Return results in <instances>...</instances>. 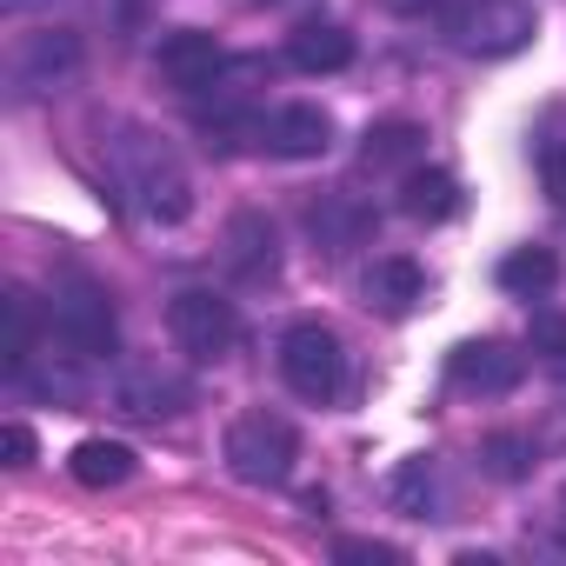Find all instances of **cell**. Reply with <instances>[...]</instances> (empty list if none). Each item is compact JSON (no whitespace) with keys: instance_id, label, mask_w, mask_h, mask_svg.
<instances>
[{"instance_id":"obj_11","label":"cell","mask_w":566,"mask_h":566,"mask_svg":"<svg viewBox=\"0 0 566 566\" xmlns=\"http://www.w3.org/2000/svg\"><path fill=\"white\" fill-rule=\"evenodd\" d=\"M154 61H160V74H167L180 94H200V87H213V74L227 67V48H220L207 28H174Z\"/></svg>"},{"instance_id":"obj_12","label":"cell","mask_w":566,"mask_h":566,"mask_svg":"<svg viewBox=\"0 0 566 566\" xmlns=\"http://www.w3.org/2000/svg\"><path fill=\"white\" fill-rule=\"evenodd\" d=\"M307 233H314L321 253H354V247L374 240V207L354 200V193H321L307 207Z\"/></svg>"},{"instance_id":"obj_18","label":"cell","mask_w":566,"mask_h":566,"mask_svg":"<svg viewBox=\"0 0 566 566\" xmlns=\"http://www.w3.org/2000/svg\"><path fill=\"white\" fill-rule=\"evenodd\" d=\"M420 147H427V127H420V120H380V127H367L360 160H367V167H400V160H413Z\"/></svg>"},{"instance_id":"obj_4","label":"cell","mask_w":566,"mask_h":566,"mask_svg":"<svg viewBox=\"0 0 566 566\" xmlns=\"http://www.w3.org/2000/svg\"><path fill=\"white\" fill-rule=\"evenodd\" d=\"M120 167H127V193L140 200L147 220L174 227V220L193 213V180L167 147H120Z\"/></svg>"},{"instance_id":"obj_20","label":"cell","mask_w":566,"mask_h":566,"mask_svg":"<svg viewBox=\"0 0 566 566\" xmlns=\"http://www.w3.org/2000/svg\"><path fill=\"white\" fill-rule=\"evenodd\" d=\"M0 307H8V374L28 380V367H34V301L14 287Z\"/></svg>"},{"instance_id":"obj_27","label":"cell","mask_w":566,"mask_h":566,"mask_svg":"<svg viewBox=\"0 0 566 566\" xmlns=\"http://www.w3.org/2000/svg\"><path fill=\"white\" fill-rule=\"evenodd\" d=\"M380 8H387V14H433L440 0H380Z\"/></svg>"},{"instance_id":"obj_25","label":"cell","mask_w":566,"mask_h":566,"mask_svg":"<svg viewBox=\"0 0 566 566\" xmlns=\"http://www.w3.org/2000/svg\"><path fill=\"white\" fill-rule=\"evenodd\" d=\"M539 180H546L553 207L566 213V147H546V154H539Z\"/></svg>"},{"instance_id":"obj_14","label":"cell","mask_w":566,"mask_h":566,"mask_svg":"<svg viewBox=\"0 0 566 566\" xmlns=\"http://www.w3.org/2000/svg\"><path fill=\"white\" fill-rule=\"evenodd\" d=\"M287 61L301 74H347L354 67V34L334 28V21H307V28L287 34Z\"/></svg>"},{"instance_id":"obj_17","label":"cell","mask_w":566,"mask_h":566,"mask_svg":"<svg viewBox=\"0 0 566 566\" xmlns=\"http://www.w3.org/2000/svg\"><path fill=\"white\" fill-rule=\"evenodd\" d=\"M453 207H460L453 174H440V167H413V174L400 180V213H413V220H453Z\"/></svg>"},{"instance_id":"obj_1","label":"cell","mask_w":566,"mask_h":566,"mask_svg":"<svg viewBox=\"0 0 566 566\" xmlns=\"http://www.w3.org/2000/svg\"><path fill=\"white\" fill-rule=\"evenodd\" d=\"M220 453H227V473L233 480L280 486V480L294 473V460H301V433H294V420H280V413H240L227 427Z\"/></svg>"},{"instance_id":"obj_24","label":"cell","mask_w":566,"mask_h":566,"mask_svg":"<svg viewBox=\"0 0 566 566\" xmlns=\"http://www.w3.org/2000/svg\"><path fill=\"white\" fill-rule=\"evenodd\" d=\"M0 453H8V467H34V453H41V440H34V427H8V433H0Z\"/></svg>"},{"instance_id":"obj_6","label":"cell","mask_w":566,"mask_h":566,"mask_svg":"<svg viewBox=\"0 0 566 566\" xmlns=\"http://www.w3.org/2000/svg\"><path fill=\"white\" fill-rule=\"evenodd\" d=\"M167 334L180 340V354L220 360V354L240 340V314H233V301H220V294H207V287H187V294H174V307H167Z\"/></svg>"},{"instance_id":"obj_21","label":"cell","mask_w":566,"mask_h":566,"mask_svg":"<svg viewBox=\"0 0 566 566\" xmlns=\"http://www.w3.org/2000/svg\"><path fill=\"white\" fill-rule=\"evenodd\" d=\"M480 460H486V473H493V480H526V473H533V440L500 427V433H486V440H480Z\"/></svg>"},{"instance_id":"obj_9","label":"cell","mask_w":566,"mask_h":566,"mask_svg":"<svg viewBox=\"0 0 566 566\" xmlns=\"http://www.w3.org/2000/svg\"><path fill=\"white\" fill-rule=\"evenodd\" d=\"M447 374L467 394H513L526 380V354H513L506 340H467V347H453Z\"/></svg>"},{"instance_id":"obj_28","label":"cell","mask_w":566,"mask_h":566,"mask_svg":"<svg viewBox=\"0 0 566 566\" xmlns=\"http://www.w3.org/2000/svg\"><path fill=\"white\" fill-rule=\"evenodd\" d=\"M34 8H54V0H0V14H8V21H21V14H34Z\"/></svg>"},{"instance_id":"obj_2","label":"cell","mask_w":566,"mask_h":566,"mask_svg":"<svg viewBox=\"0 0 566 566\" xmlns=\"http://www.w3.org/2000/svg\"><path fill=\"white\" fill-rule=\"evenodd\" d=\"M447 34L473 61H506V54L533 48L539 14L526 8V0H460V8L447 14Z\"/></svg>"},{"instance_id":"obj_22","label":"cell","mask_w":566,"mask_h":566,"mask_svg":"<svg viewBox=\"0 0 566 566\" xmlns=\"http://www.w3.org/2000/svg\"><path fill=\"white\" fill-rule=\"evenodd\" d=\"M427 500H433V460H400V473H394V506H400V513H427Z\"/></svg>"},{"instance_id":"obj_8","label":"cell","mask_w":566,"mask_h":566,"mask_svg":"<svg viewBox=\"0 0 566 566\" xmlns=\"http://www.w3.org/2000/svg\"><path fill=\"white\" fill-rule=\"evenodd\" d=\"M260 147L280 160H321L334 147V120H327V107H307V101L273 107V114H260Z\"/></svg>"},{"instance_id":"obj_13","label":"cell","mask_w":566,"mask_h":566,"mask_svg":"<svg viewBox=\"0 0 566 566\" xmlns=\"http://www.w3.org/2000/svg\"><path fill=\"white\" fill-rule=\"evenodd\" d=\"M227 273L233 280H273V266H280V240H273V220L266 213H253V207H240L233 220H227Z\"/></svg>"},{"instance_id":"obj_23","label":"cell","mask_w":566,"mask_h":566,"mask_svg":"<svg viewBox=\"0 0 566 566\" xmlns=\"http://www.w3.org/2000/svg\"><path fill=\"white\" fill-rule=\"evenodd\" d=\"M533 354H546V360L566 367V314H539L533 321Z\"/></svg>"},{"instance_id":"obj_10","label":"cell","mask_w":566,"mask_h":566,"mask_svg":"<svg viewBox=\"0 0 566 566\" xmlns=\"http://www.w3.org/2000/svg\"><path fill=\"white\" fill-rule=\"evenodd\" d=\"M114 407L127 420H174V413L193 407V387L180 374H160V367H127L114 380Z\"/></svg>"},{"instance_id":"obj_3","label":"cell","mask_w":566,"mask_h":566,"mask_svg":"<svg viewBox=\"0 0 566 566\" xmlns=\"http://www.w3.org/2000/svg\"><path fill=\"white\" fill-rule=\"evenodd\" d=\"M280 380H287L301 400L327 407L347 380V354H340V334L321 327V321H294L287 334H280Z\"/></svg>"},{"instance_id":"obj_26","label":"cell","mask_w":566,"mask_h":566,"mask_svg":"<svg viewBox=\"0 0 566 566\" xmlns=\"http://www.w3.org/2000/svg\"><path fill=\"white\" fill-rule=\"evenodd\" d=\"M334 553L340 559H400V546H387V539H340Z\"/></svg>"},{"instance_id":"obj_19","label":"cell","mask_w":566,"mask_h":566,"mask_svg":"<svg viewBox=\"0 0 566 566\" xmlns=\"http://www.w3.org/2000/svg\"><path fill=\"white\" fill-rule=\"evenodd\" d=\"M553 280H559L553 247H520V253L500 260V287H506V294H546Z\"/></svg>"},{"instance_id":"obj_7","label":"cell","mask_w":566,"mask_h":566,"mask_svg":"<svg viewBox=\"0 0 566 566\" xmlns=\"http://www.w3.org/2000/svg\"><path fill=\"white\" fill-rule=\"evenodd\" d=\"M81 61H87V48H81L74 28L28 34L21 54H14V87H21V94H54V87H67V81L81 74Z\"/></svg>"},{"instance_id":"obj_15","label":"cell","mask_w":566,"mask_h":566,"mask_svg":"<svg viewBox=\"0 0 566 566\" xmlns=\"http://www.w3.org/2000/svg\"><path fill=\"white\" fill-rule=\"evenodd\" d=\"M367 301H374L380 314H413V307L427 301V273H420L407 253H387V260L367 266Z\"/></svg>"},{"instance_id":"obj_5","label":"cell","mask_w":566,"mask_h":566,"mask_svg":"<svg viewBox=\"0 0 566 566\" xmlns=\"http://www.w3.org/2000/svg\"><path fill=\"white\" fill-rule=\"evenodd\" d=\"M54 340L74 354V360H114L120 354V321H114V301L101 287H67L54 301Z\"/></svg>"},{"instance_id":"obj_16","label":"cell","mask_w":566,"mask_h":566,"mask_svg":"<svg viewBox=\"0 0 566 566\" xmlns=\"http://www.w3.org/2000/svg\"><path fill=\"white\" fill-rule=\"evenodd\" d=\"M67 473L81 480V486H127L134 480V447L127 440H81L74 447V460H67Z\"/></svg>"}]
</instances>
